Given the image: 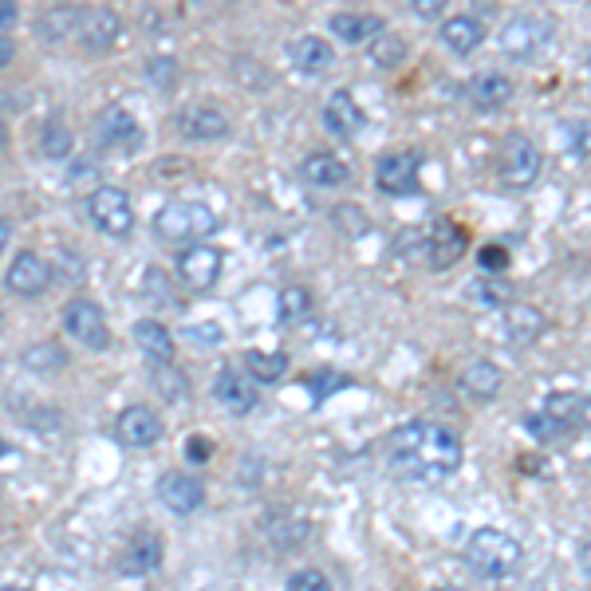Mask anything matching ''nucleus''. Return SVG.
Returning a JSON list of instances; mask_svg holds the SVG:
<instances>
[{"label":"nucleus","instance_id":"36","mask_svg":"<svg viewBox=\"0 0 591 591\" xmlns=\"http://www.w3.org/2000/svg\"><path fill=\"white\" fill-rule=\"evenodd\" d=\"M44 154L48 158H68V151H72V135L63 131V126H48L44 131Z\"/></svg>","mask_w":591,"mask_h":591},{"label":"nucleus","instance_id":"13","mask_svg":"<svg viewBox=\"0 0 591 591\" xmlns=\"http://www.w3.org/2000/svg\"><path fill=\"white\" fill-rule=\"evenodd\" d=\"M178 131L194 143H214V138L229 135V118L225 111L209 107V103H194V107H182L178 111Z\"/></svg>","mask_w":591,"mask_h":591},{"label":"nucleus","instance_id":"44","mask_svg":"<svg viewBox=\"0 0 591 591\" xmlns=\"http://www.w3.org/2000/svg\"><path fill=\"white\" fill-rule=\"evenodd\" d=\"M12 55H17V48H12V40H9V37H0V68H9V63H12Z\"/></svg>","mask_w":591,"mask_h":591},{"label":"nucleus","instance_id":"10","mask_svg":"<svg viewBox=\"0 0 591 591\" xmlns=\"http://www.w3.org/2000/svg\"><path fill=\"white\" fill-rule=\"evenodd\" d=\"M178 277L189 288H197V292L214 288L217 277H221V249H214V245H189V249H182Z\"/></svg>","mask_w":591,"mask_h":591},{"label":"nucleus","instance_id":"32","mask_svg":"<svg viewBox=\"0 0 591 591\" xmlns=\"http://www.w3.org/2000/svg\"><path fill=\"white\" fill-rule=\"evenodd\" d=\"M406 55V44L398 37H391V32H383V37L371 44V60L379 63V68H398Z\"/></svg>","mask_w":591,"mask_h":591},{"label":"nucleus","instance_id":"46","mask_svg":"<svg viewBox=\"0 0 591 591\" xmlns=\"http://www.w3.org/2000/svg\"><path fill=\"white\" fill-rule=\"evenodd\" d=\"M583 564H588V572H591V545L583 548Z\"/></svg>","mask_w":591,"mask_h":591},{"label":"nucleus","instance_id":"14","mask_svg":"<svg viewBox=\"0 0 591 591\" xmlns=\"http://www.w3.org/2000/svg\"><path fill=\"white\" fill-rule=\"evenodd\" d=\"M4 280H9V288L17 296H40L52 284V265L44 257H37V252H20L9 265V277Z\"/></svg>","mask_w":591,"mask_h":591},{"label":"nucleus","instance_id":"18","mask_svg":"<svg viewBox=\"0 0 591 591\" xmlns=\"http://www.w3.org/2000/svg\"><path fill=\"white\" fill-rule=\"evenodd\" d=\"M332 32L343 40V44H375L379 37L386 32L383 17H375V12H335L332 17Z\"/></svg>","mask_w":591,"mask_h":591},{"label":"nucleus","instance_id":"16","mask_svg":"<svg viewBox=\"0 0 591 591\" xmlns=\"http://www.w3.org/2000/svg\"><path fill=\"white\" fill-rule=\"evenodd\" d=\"M323 123H328V131H332L335 138H355L359 131L367 126V115H363V107H359L348 91H335V95L323 103Z\"/></svg>","mask_w":591,"mask_h":591},{"label":"nucleus","instance_id":"38","mask_svg":"<svg viewBox=\"0 0 591 591\" xmlns=\"http://www.w3.org/2000/svg\"><path fill=\"white\" fill-rule=\"evenodd\" d=\"M288 591H332V583H328L323 572L308 568V572H296L292 580H288Z\"/></svg>","mask_w":591,"mask_h":591},{"label":"nucleus","instance_id":"24","mask_svg":"<svg viewBox=\"0 0 591 591\" xmlns=\"http://www.w3.org/2000/svg\"><path fill=\"white\" fill-rule=\"evenodd\" d=\"M501 332L509 343H517V348H525V343H532L540 332H545V315L537 312V308L529 304H512L509 312H505L501 320Z\"/></svg>","mask_w":591,"mask_h":591},{"label":"nucleus","instance_id":"20","mask_svg":"<svg viewBox=\"0 0 591 591\" xmlns=\"http://www.w3.org/2000/svg\"><path fill=\"white\" fill-rule=\"evenodd\" d=\"M300 174L308 178V186H320V189H340L343 182L351 178L348 162H343L340 154H328V151L308 154L304 166H300Z\"/></svg>","mask_w":591,"mask_h":591},{"label":"nucleus","instance_id":"1","mask_svg":"<svg viewBox=\"0 0 591 591\" xmlns=\"http://www.w3.org/2000/svg\"><path fill=\"white\" fill-rule=\"evenodd\" d=\"M391 466L411 481H442L462 466V438L442 422H406L391 434Z\"/></svg>","mask_w":591,"mask_h":591},{"label":"nucleus","instance_id":"6","mask_svg":"<svg viewBox=\"0 0 591 591\" xmlns=\"http://www.w3.org/2000/svg\"><path fill=\"white\" fill-rule=\"evenodd\" d=\"M63 328H68V335L80 340L87 351H107V343H111L103 308H98L95 300H87V296L68 300V308H63Z\"/></svg>","mask_w":591,"mask_h":591},{"label":"nucleus","instance_id":"31","mask_svg":"<svg viewBox=\"0 0 591 591\" xmlns=\"http://www.w3.org/2000/svg\"><path fill=\"white\" fill-rule=\"evenodd\" d=\"M75 24H80V9H55L44 12L40 32H44V40H63L68 32H75Z\"/></svg>","mask_w":591,"mask_h":591},{"label":"nucleus","instance_id":"39","mask_svg":"<svg viewBox=\"0 0 591 591\" xmlns=\"http://www.w3.org/2000/svg\"><path fill=\"white\" fill-rule=\"evenodd\" d=\"M477 260H481L485 272H505V269H509V252H505L501 245H485Z\"/></svg>","mask_w":591,"mask_h":591},{"label":"nucleus","instance_id":"26","mask_svg":"<svg viewBox=\"0 0 591 591\" xmlns=\"http://www.w3.org/2000/svg\"><path fill=\"white\" fill-rule=\"evenodd\" d=\"M292 63L304 75H323L332 68V44H323L320 37H300L292 44Z\"/></svg>","mask_w":591,"mask_h":591},{"label":"nucleus","instance_id":"41","mask_svg":"<svg viewBox=\"0 0 591 591\" xmlns=\"http://www.w3.org/2000/svg\"><path fill=\"white\" fill-rule=\"evenodd\" d=\"M17 4H12V0H0V32H4V28H12L17 24Z\"/></svg>","mask_w":591,"mask_h":591},{"label":"nucleus","instance_id":"37","mask_svg":"<svg viewBox=\"0 0 591 591\" xmlns=\"http://www.w3.org/2000/svg\"><path fill=\"white\" fill-rule=\"evenodd\" d=\"M158 391L170 398V403H178V398H186V375H178V371L170 367H158Z\"/></svg>","mask_w":591,"mask_h":591},{"label":"nucleus","instance_id":"15","mask_svg":"<svg viewBox=\"0 0 591 591\" xmlns=\"http://www.w3.org/2000/svg\"><path fill=\"white\" fill-rule=\"evenodd\" d=\"M118 17L111 9H87L80 12V24H75V37L87 52H107L111 44L118 40Z\"/></svg>","mask_w":591,"mask_h":591},{"label":"nucleus","instance_id":"8","mask_svg":"<svg viewBox=\"0 0 591 591\" xmlns=\"http://www.w3.org/2000/svg\"><path fill=\"white\" fill-rule=\"evenodd\" d=\"M375 186L386 197H411L418 194V154L394 151L383 154L375 166Z\"/></svg>","mask_w":591,"mask_h":591},{"label":"nucleus","instance_id":"23","mask_svg":"<svg viewBox=\"0 0 591 591\" xmlns=\"http://www.w3.org/2000/svg\"><path fill=\"white\" fill-rule=\"evenodd\" d=\"M481 40H485V28H481V20L477 17H449L446 24H442V44L449 48L454 55H469V52H477L481 48Z\"/></svg>","mask_w":591,"mask_h":591},{"label":"nucleus","instance_id":"29","mask_svg":"<svg viewBox=\"0 0 591 591\" xmlns=\"http://www.w3.org/2000/svg\"><path fill=\"white\" fill-rule=\"evenodd\" d=\"M308 312H312V292L308 288H284L280 292V315H284L288 323H300L308 320Z\"/></svg>","mask_w":591,"mask_h":591},{"label":"nucleus","instance_id":"11","mask_svg":"<svg viewBox=\"0 0 591 591\" xmlns=\"http://www.w3.org/2000/svg\"><path fill=\"white\" fill-rule=\"evenodd\" d=\"M158 501L170 512H178V517H189V512H197L201 505H206V485L197 481V477L174 469V474H162Z\"/></svg>","mask_w":591,"mask_h":591},{"label":"nucleus","instance_id":"48","mask_svg":"<svg viewBox=\"0 0 591 591\" xmlns=\"http://www.w3.org/2000/svg\"><path fill=\"white\" fill-rule=\"evenodd\" d=\"M4 138H9V135H4V123H0V146H4Z\"/></svg>","mask_w":591,"mask_h":591},{"label":"nucleus","instance_id":"25","mask_svg":"<svg viewBox=\"0 0 591 591\" xmlns=\"http://www.w3.org/2000/svg\"><path fill=\"white\" fill-rule=\"evenodd\" d=\"M135 343L143 348V355L146 359H154L158 367H170V359H174V340H170V332L162 328V323H154V320H143V323H135Z\"/></svg>","mask_w":591,"mask_h":591},{"label":"nucleus","instance_id":"45","mask_svg":"<svg viewBox=\"0 0 591 591\" xmlns=\"http://www.w3.org/2000/svg\"><path fill=\"white\" fill-rule=\"evenodd\" d=\"M9 234H12V225L4 221V217H0V249H4V245H9Z\"/></svg>","mask_w":591,"mask_h":591},{"label":"nucleus","instance_id":"12","mask_svg":"<svg viewBox=\"0 0 591 591\" xmlns=\"http://www.w3.org/2000/svg\"><path fill=\"white\" fill-rule=\"evenodd\" d=\"M115 434L123 446L131 449H151L154 442L162 438V418L151 411V406H126L115 422Z\"/></svg>","mask_w":591,"mask_h":591},{"label":"nucleus","instance_id":"40","mask_svg":"<svg viewBox=\"0 0 591 591\" xmlns=\"http://www.w3.org/2000/svg\"><path fill=\"white\" fill-rule=\"evenodd\" d=\"M304 383H308V379H304ZM343 383H348V379L335 375V371H320V375H312V383H308V386H312V391H315V403H320L323 394L335 391V386H343Z\"/></svg>","mask_w":591,"mask_h":591},{"label":"nucleus","instance_id":"19","mask_svg":"<svg viewBox=\"0 0 591 591\" xmlns=\"http://www.w3.org/2000/svg\"><path fill=\"white\" fill-rule=\"evenodd\" d=\"M214 394H217V403L229 406L234 414H249L252 406H257V386H252L237 367H225L221 375H217Z\"/></svg>","mask_w":591,"mask_h":591},{"label":"nucleus","instance_id":"9","mask_svg":"<svg viewBox=\"0 0 591 591\" xmlns=\"http://www.w3.org/2000/svg\"><path fill=\"white\" fill-rule=\"evenodd\" d=\"M466 241L469 237L457 229L454 221H438L431 229V234L422 237V257H426V265L431 269H449V265H457V260L466 257Z\"/></svg>","mask_w":591,"mask_h":591},{"label":"nucleus","instance_id":"33","mask_svg":"<svg viewBox=\"0 0 591 591\" xmlns=\"http://www.w3.org/2000/svg\"><path fill=\"white\" fill-rule=\"evenodd\" d=\"M525 431L532 434L537 442H556V438H568V431L560 426V422L552 418V414H532V418H525Z\"/></svg>","mask_w":591,"mask_h":591},{"label":"nucleus","instance_id":"17","mask_svg":"<svg viewBox=\"0 0 591 591\" xmlns=\"http://www.w3.org/2000/svg\"><path fill=\"white\" fill-rule=\"evenodd\" d=\"M162 564V540L154 532H138L135 540H126L118 552V572L123 576H151Z\"/></svg>","mask_w":591,"mask_h":591},{"label":"nucleus","instance_id":"49","mask_svg":"<svg viewBox=\"0 0 591 591\" xmlns=\"http://www.w3.org/2000/svg\"><path fill=\"white\" fill-rule=\"evenodd\" d=\"M434 591H462V588H434Z\"/></svg>","mask_w":591,"mask_h":591},{"label":"nucleus","instance_id":"3","mask_svg":"<svg viewBox=\"0 0 591 591\" xmlns=\"http://www.w3.org/2000/svg\"><path fill=\"white\" fill-rule=\"evenodd\" d=\"M154 229H158L162 241L170 245H197L217 229V214L201 201H170L154 217Z\"/></svg>","mask_w":591,"mask_h":591},{"label":"nucleus","instance_id":"35","mask_svg":"<svg viewBox=\"0 0 591 591\" xmlns=\"http://www.w3.org/2000/svg\"><path fill=\"white\" fill-rule=\"evenodd\" d=\"M28 367H37V371H48V367H60L63 363V351L55 348V343H40V348H32L24 355Z\"/></svg>","mask_w":591,"mask_h":591},{"label":"nucleus","instance_id":"4","mask_svg":"<svg viewBox=\"0 0 591 591\" xmlns=\"http://www.w3.org/2000/svg\"><path fill=\"white\" fill-rule=\"evenodd\" d=\"M540 166H545V158H540V146L532 143L529 135L512 131V135L501 138V151H497V174H501V182L509 189H529L532 182L540 178Z\"/></svg>","mask_w":591,"mask_h":591},{"label":"nucleus","instance_id":"43","mask_svg":"<svg viewBox=\"0 0 591 591\" xmlns=\"http://www.w3.org/2000/svg\"><path fill=\"white\" fill-rule=\"evenodd\" d=\"M414 12H418V17H438L442 4L438 0H414Z\"/></svg>","mask_w":591,"mask_h":591},{"label":"nucleus","instance_id":"50","mask_svg":"<svg viewBox=\"0 0 591 591\" xmlns=\"http://www.w3.org/2000/svg\"><path fill=\"white\" fill-rule=\"evenodd\" d=\"M0 591H20V588H0Z\"/></svg>","mask_w":591,"mask_h":591},{"label":"nucleus","instance_id":"7","mask_svg":"<svg viewBox=\"0 0 591 591\" xmlns=\"http://www.w3.org/2000/svg\"><path fill=\"white\" fill-rule=\"evenodd\" d=\"M87 214H91V221L111 237H126L131 234V225H135V206H131V197L115 186H98L95 194L87 197Z\"/></svg>","mask_w":591,"mask_h":591},{"label":"nucleus","instance_id":"5","mask_svg":"<svg viewBox=\"0 0 591 591\" xmlns=\"http://www.w3.org/2000/svg\"><path fill=\"white\" fill-rule=\"evenodd\" d=\"M552 40V20L540 12H520L501 28V48L512 60H537Z\"/></svg>","mask_w":591,"mask_h":591},{"label":"nucleus","instance_id":"21","mask_svg":"<svg viewBox=\"0 0 591 591\" xmlns=\"http://www.w3.org/2000/svg\"><path fill=\"white\" fill-rule=\"evenodd\" d=\"M466 95L477 111H497L512 98V80L509 75H497V72H481L469 80Z\"/></svg>","mask_w":591,"mask_h":591},{"label":"nucleus","instance_id":"22","mask_svg":"<svg viewBox=\"0 0 591 591\" xmlns=\"http://www.w3.org/2000/svg\"><path fill=\"white\" fill-rule=\"evenodd\" d=\"M95 138L107 151H131V146H138V123L126 111H107V115L98 118Z\"/></svg>","mask_w":591,"mask_h":591},{"label":"nucleus","instance_id":"27","mask_svg":"<svg viewBox=\"0 0 591 591\" xmlns=\"http://www.w3.org/2000/svg\"><path fill=\"white\" fill-rule=\"evenodd\" d=\"M462 391L481 398V403H489L492 394L501 391V371L492 367V363H469V367L462 371Z\"/></svg>","mask_w":591,"mask_h":591},{"label":"nucleus","instance_id":"34","mask_svg":"<svg viewBox=\"0 0 591 591\" xmlns=\"http://www.w3.org/2000/svg\"><path fill=\"white\" fill-rule=\"evenodd\" d=\"M146 296H154V300H158V304H166V308L178 304V292H174L170 277H166L162 269H151V272H146Z\"/></svg>","mask_w":591,"mask_h":591},{"label":"nucleus","instance_id":"47","mask_svg":"<svg viewBox=\"0 0 591 591\" xmlns=\"http://www.w3.org/2000/svg\"><path fill=\"white\" fill-rule=\"evenodd\" d=\"M583 418H588V426H591V398H588V411H583Z\"/></svg>","mask_w":591,"mask_h":591},{"label":"nucleus","instance_id":"2","mask_svg":"<svg viewBox=\"0 0 591 591\" xmlns=\"http://www.w3.org/2000/svg\"><path fill=\"white\" fill-rule=\"evenodd\" d=\"M520 545L501 529H477L466 545V564L481 580H509L520 568Z\"/></svg>","mask_w":591,"mask_h":591},{"label":"nucleus","instance_id":"42","mask_svg":"<svg viewBox=\"0 0 591 591\" xmlns=\"http://www.w3.org/2000/svg\"><path fill=\"white\" fill-rule=\"evenodd\" d=\"M209 454H214V449H209L206 438H189V457H194V462H206Z\"/></svg>","mask_w":591,"mask_h":591},{"label":"nucleus","instance_id":"28","mask_svg":"<svg viewBox=\"0 0 591 591\" xmlns=\"http://www.w3.org/2000/svg\"><path fill=\"white\" fill-rule=\"evenodd\" d=\"M245 371H249L252 383H277V379L288 371V355H284V351L252 348L249 355H245Z\"/></svg>","mask_w":591,"mask_h":591},{"label":"nucleus","instance_id":"30","mask_svg":"<svg viewBox=\"0 0 591 591\" xmlns=\"http://www.w3.org/2000/svg\"><path fill=\"white\" fill-rule=\"evenodd\" d=\"M560 135H564V146L576 158H591V118H572V123L560 126Z\"/></svg>","mask_w":591,"mask_h":591}]
</instances>
